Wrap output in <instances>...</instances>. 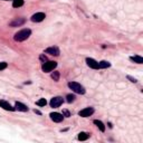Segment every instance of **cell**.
<instances>
[{"instance_id":"cell-1","label":"cell","mask_w":143,"mask_h":143,"mask_svg":"<svg viewBox=\"0 0 143 143\" xmlns=\"http://www.w3.org/2000/svg\"><path fill=\"white\" fill-rule=\"evenodd\" d=\"M31 35V30L28 29V28H25V29H21L19 30L18 33H16V35L14 36V39L16 41H24V40L28 39Z\"/></svg>"},{"instance_id":"cell-2","label":"cell","mask_w":143,"mask_h":143,"mask_svg":"<svg viewBox=\"0 0 143 143\" xmlns=\"http://www.w3.org/2000/svg\"><path fill=\"white\" fill-rule=\"evenodd\" d=\"M68 87L72 89L73 92H75V93H77V94H85L86 89L84 88V86L81 85L79 83L77 82H69L68 83Z\"/></svg>"},{"instance_id":"cell-3","label":"cell","mask_w":143,"mask_h":143,"mask_svg":"<svg viewBox=\"0 0 143 143\" xmlns=\"http://www.w3.org/2000/svg\"><path fill=\"white\" fill-rule=\"evenodd\" d=\"M57 67V63L54 61H47L46 63H44L43 66H41V69H43L44 73H49L54 70Z\"/></svg>"},{"instance_id":"cell-4","label":"cell","mask_w":143,"mask_h":143,"mask_svg":"<svg viewBox=\"0 0 143 143\" xmlns=\"http://www.w3.org/2000/svg\"><path fill=\"white\" fill-rule=\"evenodd\" d=\"M63 102H64V100H63V97H61V96H56V97H53L52 100H50V102H49V105H50V107H54V109H56V107H59L63 104Z\"/></svg>"},{"instance_id":"cell-5","label":"cell","mask_w":143,"mask_h":143,"mask_svg":"<svg viewBox=\"0 0 143 143\" xmlns=\"http://www.w3.org/2000/svg\"><path fill=\"white\" fill-rule=\"evenodd\" d=\"M93 113H94V109L93 107H85V109L79 111L78 115L82 116V117H87V116H91Z\"/></svg>"},{"instance_id":"cell-6","label":"cell","mask_w":143,"mask_h":143,"mask_svg":"<svg viewBox=\"0 0 143 143\" xmlns=\"http://www.w3.org/2000/svg\"><path fill=\"white\" fill-rule=\"evenodd\" d=\"M49 116H50L52 121L56 122V123H61V122L64 120V115H63V114H61V113H57V112L50 113V114H49Z\"/></svg>"},{"instance_id":"cell-7","label":"cell","mask_w":143,"mask_h":143,"mask_svg":"<svg viewBox=\"0 0 143 143\" xmlns=\"http://www.w3.org/2000/svg\"><path fill=\"white\" fill-rule=\"evenodd\" d=\"M46 18V15L44 12H36L35 15L31 16V21L34 22H40Z\"/></svg>"},{"instance_id":"cell-8","label":"cell","mask_w":143,"mask_h":143,"mask_svg":"<svg viewBox=\"0 0 143 143\" xmlns=\"http://www.w3.org/2000/svg\"><path fill=\"white\" fill-rule=\"evenodd\" d=\"M86 64H87L88 67H91L93 69H98L100 66H98V61H96L94 58H89L87 57L86 58Z\"/></svg>"},{"instance_id":"cell-9","label":"cell","mask_w":143,"mask_h":143,"mask_svg":"<svg viewBox=\"0 0 143 143\" xmlns=\"http://www.w3.org/2000/svg\"><path fill=\"white\" fill-rule=\"evenodd\" d=\"M25 22H26L25 18H16L9 22V26L10 27H19V26H22Z\"/></svg>"},{"instance_id":"cell-10","label":"cell","mask_w":143,"mask_h":143,"mask_svg":"<svg viewBox=\"0 0 143 143\" xmlns=\"http://www.w3.org/2000/svg\"><path fill=\"white\" fill-rule=\"evenodd\" d=\"M46 54H49V55L52 56H59V48L56 47V46H53V47H48V48L45 50Z\"/></svg>"},{"instance_id":"cell-11","label":"cell","mask_w":143,"mask_h":143,"mask_svg":"<svg viewBox=\"0 0 143 143\" xmlns=\"http://www.w3.org/2000/svg\"><path fill=\"white\" fill-rule=\"evenodd\" d=\"M0 107H2L3 110H6V111H10V112L16 110L15 107H12L11 105H10V103H8V102L5 100H0Z\"/></svg>"},{"instance_id":"cell-12","label":"cell","mask_w":143,"mask_h":143,"mask_svg":"<svg viewBox=\"0 0 143 143\" xmlns=\"http://www.w3.org/2000/svg\"><path fill=\"white\" fill-rule=\"evenodd\" d=\"M15 109L16 110H18V111H21V112H27V111L29 110L27 105H25V104L21 103V102H16Z\"/></svg>"},{"instance_id":"cell-13","label":"cell","mask_w":143,"mask_h":143,"mask_svg":"<svg viewBox=\"0 0 143 143\" xmlns=\"http://www.w3.org/2000/svg\"><path fill=\"white\" fill-rule=\"evenodd\" d=\"M93 123H94L95 125H96V126H97L98 129H100V131L101 132H105V125H104V123L102 121H98V120H94V121H93Z\"/></svg>"},{"instance_id":"cell-14","label":"cell","mask_w":143,"mask_h":143,"mask_svg":"<svg viewBox=\"0 0 143 143\" xmlns=\"http://www.w3.org/2000/svg\"><path fill=\"white\" fill-rule=\"evenodd\" d=\"M130 59L136 64H143V58L141 56H132V57H130Z\"/></svg>"},{"instance_id":"cell-15","label":"cell","mask_w":143,"mask_h":143,"mask_svg":"<svg viewBox=\"0 0 143 143\" xmlns=\"http://www.w3.org/2000/svg\"><path fill=\"white\" fill-rule=\"evenodd\" d=\"M89 137V134L86 133V132H81L78 134V140L79 141H86Z\"/></svg>"},{"instance_id":"cell-16","label":"cell","mask_w":143,"mask_h":143,"mask_svg":"<svg viewBox=\"0 0 143 143\" xmlns=\"http://www.w3.org/2000/svg\"><path fill=\"white\" fill-rule=\"evenodd\" d=\"M22 6H24V0H14V2H12L14 8H19Z\"/></svg>"},{"instance_id":"cell-17","label":"cell","mask_w":143,"mask_h":143,"mask_svg":"<svg viewBox=\"0 0 143 143\" xmlns=\"http://www.w3.org/2000/svg\"><path fill=\"white\" fill-rule=\"evenodd\" d=\"M98 66H100V68H109V67H111V63L106 61H102L98 63Z\"/></svg>"},{"instance_id":"cell-18","label":"cell","mask_w":143,"mask_h":143,"mask_svg":"<svg viewBox=\"0 0 143 143\" xmlns=\"http://www.w3.org/2000/svg\"><path fill=\"white\" fill-rule=\"evenodd\" d=\"M59 72H57V70H55V72H53L52 73V78L55 81V82H58L59 81Z\"/></svg>"},{"instance_id":"cell-19","label":"cell","mask_w":143,"mask_h":143,"mask_svg":"<svg viewBox=\"0 0 143 143\" xmlns=\"http://www.w3.org/2000/svg\"><path fill=\"white\" fill-rule=\"evenodd\" d=\"M46 104H47V101L45 98H40L36 102V105H38V106H45Z\"/></svg>"},{"instance_id":"cell-20","label":"cell","mask_w":143,"mask_h":143,"mask_svg":"<svg viewBox=\"0 0 143 143\" xmlns=\"http://www.w3.org/2000/svg\"><path fill=\"white\" fill-rule=\"evenodd\" d=\"M66 98H67V102H68V103H73L74 101H75V98H76V96L74 94H68L66 96Z\"/></svg>"},{"instance_id":"cell-21","label":"cell","mask_w":143,"mask_h":143,"mask_svg":"<svg viewBox=\"0 0 143 143\" xmlns=\"http://www.w3.org/2000/svg\"><path fill=\"white\" fill-rule=\"evenodd\" d=\"M7 66H8V64H7L6 61H1V63H0V70L6 69Z\"/></svg>"},{"instance_id":"cell-22","label":"cell","mask_w":143,"mask_h":143,"mask_svg":"<svg viewBox=\"0 0 143 143\" xmlns=\"http://www.w3.org/2000/svg\"><path fill=\"white\" fill-rule=\"evenodd\" d=\"M128 79L130 81V82H132V83H136L137 81H136V78H134V77H132V76H130V75H128Z\"/></svg>"},{"instance_id":"cell-23","label":"cell","mask_w":143,"mask_h":143,"mask_svg":"<svg viewBox=\"0 0 143 143\" xmlns=\"http://www.w3.org/2000/svg\"><path fill=\"white\" fill-rule=\"evenodd\" d=\"M63 115H64V116H66V117H69V116H70V114H69V112H68L67 110H64V111H63Z\"/></svg>"},{"instance_id":"cell-24","label":"cell","mask_w":143,"mask_h":143,"mask_svg":"<svg viewBox=\"0 0 143 143\" xmlns=\"http://www.w3.org/2000/svg\"><path fill=\"white\" fill-rule=\"evenodd\" d=\"M40 61H43L44 63H45V61H47V58H46V56L45 55H40Z\"/></svg>"},{"instance_id":"cell-25","label":"cell","mask_w":143,"mask_h":143,"mask_svg":"<svg viewBox=\"0 0 143 143\" xmlns=\"http://www.w3.org/2000/svg\"><path fill=\"white\" fill-rule=\"evenodd\" d=\"M34 112L36 113V114H38V115H41V112H40V111H38V110H36V109L34 110Z\"/></svg>"},{"instance_id":"cell-26","label":"cell","mask_w":143,"mask_h":143,"mask_svg":"<svg viewBox=\"0 0 143 143\" xmlns=\"http://www.w3.org/2000/svg\"><path fill=\"white\" fill-rule=\"evenodd\" d=\"M3 1H8V0H3Z\"/></svg>"}]
</instances>
